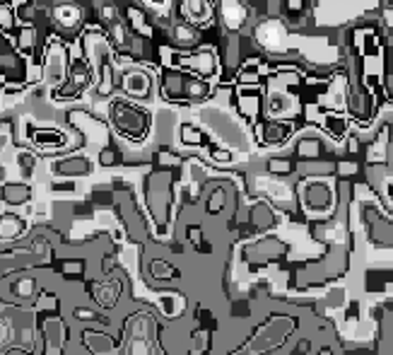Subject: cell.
Returning a JSON list of instances; mask_svg holds the SVG:
<instances>
[{"label":"cell","instance_id":"1","mask_svg":"<svg viewBox=\"0 0 393 355\" xmlns=\"http://www.w3.org/2000/svg\"><path fill=\"white\" fill-rule=\"evenodd\" d=\"M0 341H8V326L0 324Z\"/></svg>","mask_w":393,"mask_h":355}]
</instances>
